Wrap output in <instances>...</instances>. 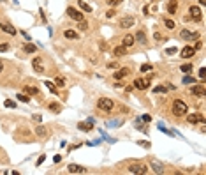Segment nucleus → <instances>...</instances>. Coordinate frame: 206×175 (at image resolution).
I'll return each mask as SVG.
<instances>
[{"instance_id":"nucleus-11","label":"nucleus","mask_w":206,"mask_h":175,"mask_svg":"<svg viewBox=\"0 0 206 175\" xmlns=\"http://www.w3.org/2000/svg\"><path fill=\"white\" fill-rule=\"evenodd\" d=\"M120 27L122 28H130V27H134V18L132 16H125L120 20Z\"/></svg>"},{"instance_id":"nucleus-16","label":"nucleus","mask_w":206,"mask_h":175,"mask_svg":"<svg viewBox=\"0 0 206 175\" xmlns=\"http://www.w3.org/2000/svg\"><path fill=\"white\" fill-rule=\"evenodd\" d=\"M0 28H2V32L11 34V35H14V34H16V28L12 27V25H9V23H2V25H0Z\"/></svg>"},{"instance_id":"nucleus-9","label":"nucleus","mask_w":206,"mask_h":175,"mask_svg":"<svg viewBox=\"0 0 206 175\" xmlns=\"http://www.w3.org/2000/svg\"><path fill=\"white\" fill-rule=\"evenodd\" d=\"M180 37L183 39V41H194V39H197L199 35H197L195 32H189L187 28H183V30L180 32Z\"/></svg>"},{"instance_id":"nucleus-6","label":"nucleus","mask_w":206,"mask_h":175,"mask_svg":"<svg viewBox=\"0 0 206 175\" xmlns=\"http://www.w3.org/2000/svg\"><path fill=\"white\" fill-rule=\"evenodd\" d=\"M150 168H152L153 173H159V175H162L166 170H164V164L160 163V161H157V159H152L150 161Z\"/></svg>"},{"instance_id":"nucleus-52","label":"nucleus","mask_w":206,"mask_h":175,"mask_svg":"<svg viewBox=\"0 0 206 175\" xmlns=\"http://www.w3.org/2000/svg\"><path fill=\"white\" fill-rule=\"evenodd\" d=\"M2 71H4V62L0 60V74H2Z\"/></svg>"},{"instance_id":"nucleus-31","label":"nucleus","mask_w":206,"mask_h":175,"mask_svg":"<svg viewBox=\"0 0 206 175\" xmlns=\"http://www.w3.org/2000/svg\"><path fill=\"white\" fill-rule=\"evenodd\" d=\"M16 97H18V101H21V103H30V97H28L27 94H18Z\"/></svg>"},{"instance_id":"nucleus-39","label":"nucleus","mask_w":206,"mask_h":175,"mask_svg":"<svg viewBox=\"0 0 206 175\" xmlns=\"http://www.w3.org/2000/svg\"><path fill=\"white\" fill-rule=\"evenodd\" d=\"M4 106H6V108H14V106H16V103H14V101H11V99H7L6 103H4Z\"/></svg>"},{"instance_id":"nucleus-50","label":"nucleus","mask_w":206,"mask_h":175,"mask_svg":"<svg viewBox=\"0 0 206 175\" xmlns=\"http://www.w3.org/2000/svg\"><path fill=\"white\" fill-rule=\"evenodd\" d=\"M41 119H43V117H41V115H34V121H37V122H41Z\"/></svg>"},{"instance_id":"nucleus-34","label":"nucleus","mask_w":206,"mask_h":175,"mask_svg":"<svg viewBox=\"0 0 206 175\" xmlns=\"http://www.w3.org/2000/svg\"><path fill=\"white\" fill-rule=\"evenodd\" d=\"M180 69H181V73H185V74H189V73L192 71V69H194V67L190 66V64H185V66H181Z\"/></svg>"},{"instance_id":"nucleus-37","label":"nucleus","mask_w":206,"mask_h":175,"mask_svg":"<svg viewBox=\"0 0 206 175\" xmlns=\"http://www.w3.org/2000/svg\"><path fill=\"white\" fill-rule=\"evenodd\" d=\"M166 27H168V30H174V27H176V25H174L173 20H166Z\"/></svg>"},{"instance_id":"nucleus-45","label":"nucleus","mask_w":206,"mask_h":175,"mask_svg":"<svg viewBox=\"0 0 206 175\" xmlns=\"http://www.w3.org/2000/svg\"><path fill=\"white\" fill-rule=\"evenodd\" d=\"M44 159H46V156L43 154V156H41V158L37 159V163H35V164H37V166H39V164H43V163H44Z\"/></svg>"},{"instance_id":"nucleus-51","label":"nucleus","mask_w":206,"mask_h":175,"mask_svg":"<svg viewBox=\"0 0 206 175\" xmlns=\"http://www.w3.org/2000/svg\"><path fill=\"white\" fill-rule=\"evenodd\" d=\"M199 48H203V43H201V41H199L197 44H195V48H194V50H199Z\"/></svg>"},{"instance_id":"nucleus-43","label":"nucleus","mask_w":206,"mask_h":175,"mask_svg":"<svg viewBox=\"0 0 206 175\" xmlns=\"http://www.w3.org/2000/svg\"><path fill=\"white\" fill-rule=\"evenodd\" d=\"M176 51H178L176 48H168V50H166V53H168V55H174Z\"/></svg>"},{"instance_id":"nucleus-33","label":"nucleus","mask_w":206,"mask_h":175,"mask_svg":"<svg viewBox=\"0 0 206 175\" xmlns=\"http://www.w3.org/2000/svg\"><path fill=\"white\" fill-rule=\"evenodd\" d=\"M141 119H136V122H134V124H136V129H139V131H143V133H146V129H145V127H143V124H141Z\"/></svg>"},{"instance_id":"nucleus-35","label":"nucleus","mask_w":206,"mask_h":175,"mask_svg":"<svg viewBox=\"0 0 206 175\" xmlns=\"http://www.w3.org/2000/svg\"><path fill=\"white\" fill-rule=\"evenodd\" d=\"M153 92L155 94H166V87H164V85H157V87L153 88Z\"/></svg>"},{"instance_id":"nucleus-1","label":"nucleus","mask_w":206,"mask_h":175,"mask_svg":"<svg viewBox=\"0 0 206 175\" xmlns=\"http://www.w3.org/2000/svg\"><path fill=\"white\" fill-rule=\"evenodd\" d=\"M187 111H189V106H187L185 101H181V99L173 101V115H176V117H183V115H187Z\"/></svg>"},{"instance_id":"nucleus-17","label":"nucleus","mask_w":206,"mask_h":175,"mask_svg":"<svg viewBox=\"0 0 206 175\" xmlns=\"http://www.w3.org/2000/svg\"><path fill=\"white\" fill-rule=\"evenodd\" d=\"M129 69H127V67H122V69H118V71L114 73L113 76H114V80H122V78H125L127 76V74H129Z\"/></svg>"},{"instance_id":"nucleus-25","label":"nucleus","mask_w":206,"mask_h":175,"mask_svg":"<svg viewBox=\"0 0 206 175\" xmlns=\"http://www.w3.org/2000/svg\"><path fill=\"white\" fill-rule=\"evenodd\" d=\"M78 6H79V9H81V11H85V12H92V7L88 6L87 2H81V0H78Z\"/></svg>"},{"instance_id":"nucleus-5","label":"nucleus","mask_w":206,"mask_h":175,"mask_svg":"<svg viewBox=\"0 0 206 175\" xmlns=\"http://www.w3.org/2000/svg\"><path fill=\"white\" fill-rule=\"evenodd\" d=\"M67 16L72 18V20H76V21H81V20H85L83 12H79L76 7H67Z\"/></svg>"},{"instance_id":"nucleus-53","label":"nucleus","mask_w":206,"mask_h":175,"mask_svg":"<svg viewBox=\"0 0 206 175\" xmlns=\"http://www.w3.org/2000/svg\"><path fill=\"white\" fill-rule=\"evenodd\" d=\"M199 4L201 6H206V0H199Z\"/></svg>"},{"instance_id":"nucleus-13","label":"nucleus","mask_w":206,"mask_h":175,"mask_svg":"<svg viewBox=\"0 0 206 175\" xmlns=\"http://www.w3.org/2000/svg\"><path fill=\"white\" fill-rule=\"evenodd\" d=\"M41 62H43V59H41V57H35V59H34V62H32L34 71L39 73V74H41V73L44 71V67H43V64H41Z\"/></svg>"},{"instance_id":"nucleus-32","label":"nucleus","mask_w":206,"mask_h":175,"mask_svg":"<svg viewBox=\"0 0 206 175\" xmlns=\"http://www.w3.org/2000/svg\"><path fill=\"white\" fill-rule=\"evenodd\" d=\"M181 83H185V85H192V83H197V82H195V78H192V76H185L183 80H181Z\"/></svg>"},{"instance_id":"nucleus-7","label":"nucleus","mask_w":206,"mask_h":175,"mask_svg":"<svg viewBox=\"0 0 206 175\" xmlns=\"http://www.w3.org/2000/svg\"><path fill=\"white\" fill-rule=\"evenodd\" d=\"M189 12H190V18H192L194 21H201V18H203V14H201V9H199L197 6H190Z\"/></svg>"},{"instance_id":"nucleus-41","label":"nucleus","mask_w":206,"mask_h":175,"mask_svg":"<svg viewBox=\"0 0 206 175\" xmlns=\"http://www.w3.org/2000/svg\"><path fill=\"white\" fill-rule=\"evenodd\" d=\"M199 78H201V80H204V78H206V67H201V69H199Z\"/></svg>"},{"instance_id":"nucleus-29","label":"nucleus","mask_w":206,"mask_h":175,"mask_svg":"<svg viewBox=\"0 0 206 175\" xmlns=\"http://www.w3.org/2000/svg\"><path fill=\"white\" fill-rule=\"evenodd\" d=\"M44 85H46V87H48L53 94H58V90H56V85H55L53 82H44Z\"/></svg>"},{"instance_id":"nucleus-3","label":"nucleus","mask_w":206,"mask_h":175,"mask_svg":"<svg viewBox=\"0 0 206 175\" xmlns=\"http://www.w3.org/2000/svg\"><path fill=\"white\" fill-rule=\"evenodd\" d=\"M150 83H152V78H137V80H134L132 87L137 88V90H146L150 87Z\"/></svg>"},{"instance_id":"nucleus-23","label":"nucleus","mask_w":206,"mask_h":175,"mask_svg":"<svg viewBox=\"0 0 206 175\" xmlns=\"http://www.w3.org/2000/svg\"><path fill=\"white\" fill-rule=\"evenodd\" d=\"M25 92L32 94V96H39V97H41V92H39L37 87H30V85H28V87H25Z\"/></svg>"},{"instance_id":"nucleus-38","label":"nucleus","mask_w":206,"mask_h":175,"mask_svg":"<svg viewBox=\"0 0 206 175\" xmlns=\"http://www.w3.org/2000/svg\"><path fill=\"white\" fill-rule=\"evenodd\" d=\"M152 69H153V67L150 66V64H143V66H141V69H139V71H141V73H148V71H152Z\"/></svg>"},{"instance_id":"nucleus-40","label":"nucleus","mask_w":206,"mask_h":175,"mask_svg":"<svg viewBox=\"0 0 206 175\" xmlns=\"http://www.w3.org/2000/svg\"><path fill=\"white\" fill-rule=\"evenodd\" d=\"M78 27L81 28V30H87V28H88V23L85 21V20H81V21H79V25H78Z\"/></svg>"},{"instance_id":"nucleus-46","label":"nucleus","mask_w":206,"mask_h":175,"mask_svg":"<svg viewBox=\"0 0 206 175\" xmlns=\"http://www.w3.org/2000/svg\"><path fill=\"white\" fill-rule=\"evenodd\" d=\"M113 16H114V11L113 9H109V11L106 12V18H113Z\"/></svg>"},{"instance_id":"nucleus-22","label":"nucleus","mask_w":206,"mask_h":175,"mask_svg":"<svg viewBox=\"0 0 206 175\" xmlns=\"http://www.w3.org/2000/svg\"><path fill=\"white\" fill-rule=\"evenodd\" d=\"M64 37L65 39H78L79 35H78V32H74V30H64Z\"/></svg>"},{"instance_id":"nucleus-15","label":"nucleus","mask_w":206,"mask_h":175,"mask_svg":"<svg viewBox=\"0 0 206 175\" xmlns=\"http://www.w3.org/2000/svg\"><path fill=\"white\" fill-rule=\"evenodd\" d=\"M79 129H81V131H92L93 129V119H90V121H87V122H79Z\"/></svg>"},{"instance_id":"nucleus-28","label":"nucleus","mask_w":206,"mask_h":175,"mask_svg":"<svg viewBox=\"0 0 206 175\" xmlns=\"http://www.w3.org/2000/svg\"><path fill=\"white\" fill-rule=\"evenodd\" d=\"M25 51H27V53H35L37 48H35L32 43H27V44H25Z\"/></svg>"},{"instance_id":"nucleus-21","label":"nucleus","mask_w":206,"mask_h":175,"mask_svg":"<svg viewBox=\"0 0 206 175\" xmlns=\"http://www.w3.org/2000/svg\"><path fill=\"white\" fill-rule=\"evenodd\" d=\"M134 43H136L134 35H130V34H127V35L123 37V46H125V48H129V46H132Z\"/></svg>"},{"instance_id":"nucleus-19","label":"nucleus","mask_w":206,"mask_h":175,"mask_svg":"<svg viewBox=\"0 0 206 175\" xmlns=\"http://www.w3.org/2000/svg\"><path fill=\"white\" fill-rule=\"evenodd\" d=\"M35 135H37L39 138H46L48 136V129L44 126H35Z\"/></svg>"},{"instance_id":"nucleus-12","label":"nucleus","mask_w":206,"mask_h":175,"mask_svg":"<svg viewBox=\"0 0 206 175\" xmlns=\"http://www.w3.org/2000/svg\"><path fill=\"white\" fill-rule=\"evenodd\" d=\"M180 55H181L183 59H190V57H194L195 55V50L192 48V46H185V48L180 51Z\"/></svg>"},{"instance_id":"nucleus-10","label":"nucleus","mask_w":206,"mask_h":175,"mask_svg":"<svg viewBox=\"0 0 206 175\" xmlns=\"http://www.w3.org/2000/svg\"><path fill=\"white\" fill-rule=\"evenodd\" d=\"M192 94H194V96H197V97H204V96H206L204 85H203V83H197V85H194V87H192Z\"/></svg>"},{"instance_id":"nucleus-36","label":"nucleus","mask_w":206,"mask_h":175,"mask_svg":"<svg viewBox=\"0 0 206 175\" xmlns=\"http://www.w3.org/2000/svg\"><path fill=\"white\" fill-rule=\"evenodd\" d=\"M108 2V6H111V7H114V6H120L123 0H106Z\"/></svg>"},{"instance_id":"nucleus-14","label":"nucleus","mask_w":206,"mask_h":175,"mask_svg":"<svg viewBox=\"0 0 206 175\" xmlns=\"http://www.w3.org/2000/svg\"><path fill=\"white\" fill-rule=\"evenodd\" d=\"M67 172H69V173H85L87 170L83 168V166H79V164H69V166H67Z\"/></svg>"},{"instance_id":"nucleus-24","label":"nucleus","mask_w":206,"mask_h":175,"mask_svg":"<svg viewBox=\"0 0 206 175\" xmlns=\"http://www.w3.org/2000/svg\"><path fill=\"white\" fill-rule=\"evenodd\" d=\"M120 126H122V121H120V119H113V121L106 122V127H120Z\"/></svg>"},{"instance_id":"nucleus-49","label":"nucleus","mask_w":206,"mask_h":175,"mask_svg":"<svg viewBox=\"0 0 206 175\" xmlns=\"http://www.w3.org/2000/svg\"><path fill=\"white\" fill-rule=\"evenodd\" d=\"M53 161H55V163H60V161H62V158H60V156H55Z\"/></svg>"},{"instance_id":"nucleus-47","label":"nucleus","mask_w":206,"mask_h":175,"mask_svg":"<svg viewBox=\"0 0 206 175\" xmlns=\"http://www.w3.org/2000/svg\"><path fill=\"white\" fill-rule=\"evenodd\" d=\"M137 143H139V145H143L145 149H148V147H150V143H148V142H137Z\"/></svg>"},{"instance_id":"nucleus-20","label":"nucleus","mask_w":206,"mask_h":175,"mask_svg":"<svg viewBox=\"0 0 206 175\" xmlns=\"http://www.w3.org/2000/svg\"><path fill=\"white\" fill-rule=\"evenodd\" d=\"M134 39H136V41H137L139 44H146V34L143 32V30H139V32L136 34Z\"/></svg>"},{"instance_id":"nucleus-4","label":"nucleus","mask_w":206,"mask_h":175,"mask_svg":"<svg viewBox=\"0 0 206 175\" xmlns=\"http://www.w3.org/2000/svg\"><path fill=\"white\" fill-rule=\"evenodd\" d=\"M129 172H130V173H139V175H143V173H148V168L145 166V164H141V163H132L129 166Z\"/></svg>"},{"instance_id":"nucleus-2","label":"nucleus","mask_w":206,"mask_h":175,"mask_svg":"<svg viewBox=\"0 0 206 175\" xmlns=\"http://www.w3.org/2000/svg\"><path fill=\"white\" fill-rule=\"evenodd\" d=\"M113 106H114L113 99H109V97H101L97 101V108L102 110V111H111V110H113Z\"/></svg>"},{"instance_id":"nucleus-30","label":"nucleus","mask_w":206,"mask_h":175,"mask_svg":"<svg viewBox=\"0 0 206 175\" xmlns=\"http://www.w3.org/2000/svg\"><path fill=\"white\" fill-rule=\"evenodd\" d=\"M55 83H56L58 87H65V83H67V82H65L64 76H56V78H55Z\"/></svg>"},{"instance_id":"nucleus-27","label":"nucleus","mask_w":206,"mask_h":175,"mask_svg":"<svg viewBox=\"0 0 206 175\" xmlns=\"http://www.w3.org/2000/svg\"><path fill=\"white\" fill-rule=\"evenodd\" d=\"M125 51H127V48H125L123 44H122V46H118V48H114V55H116V57H123Z\"/></svg>"},{"instance_id":"nucleus-42","label":"nucleus","mask_w":206,"mask_h":175,"mask_svg":"<svg viewBox=\"0 0 206 175\" xmlns=\"http://www.w3.org/2000/svg\"><path fill=\"white\" fill-rule=\"evenodd\" d=\"M7 50H9V44H7V43L0 44V51H7Z\"/></svg>"},{"instance_id":"nucleus-26","label":"nucleus","mask_w":206,"mask_h":175,"mask_svg":"<svg viewBox=\"0 0 206 175\" xmlns=\"http://www.w3.org/2000/svg\"><path fill=\"white\" fill-rule=\"evenodd\" d=\"M49 110L53 111V113H60L62 111V106L58 103H49Z\"/></svg>"},{"instance_id":"nucleus-18","label":"nucleus","mask_w":206,"mask_h":175,"mask_svg":"<svg viewBox=\"0 0 206 175\" xmlns=\"http://www.w3.org/2000/svg\"><path fill=\"white\" fill-rule=\"evenodd\" d=\"M176 9H178V0H169L168 12H169V14H176Z\"/></svg>"},{"instance_id":"nucleus-44","label":"nucleus","mask_w":206,"mask_h":175,"mask_svg":"<svg viewBox=\"0 0 206 175\" xmlns=\"http://www.w3.org/2000/svg\"><path fill=\"white\" fill-rule=\"evenodd\" d=\"M141 121H143V122H152V117H150V115H143Z\"/></svg>"},{"instance_id":"nucleus-48","label":"nucleus","mask_w":206,"mask_h":175,"mask_svg":"<svg viewBox=\"0 0 206 175\" xmlns=\"http://www.w3.org/2000/svg\"><path fill=\"white\" fill-rule=\"evenodd\" d=\"M153 37L157 39V41H160V39H162V35H160V34H159V32H155V34H153Z\"/></svg>"},{"instance_id":"nucleus-8","label":"nucleus","mask_w":206,"mask_h":175,"mask_svg":"<svg viewBox=\"0 0 206 175\" xmlns=\"http://www.w3.org/2000/svg\"><path fill=\"white\" fill-rule=\"evenodd\" d=\"M187 122H189V124H197V122H203V124H204V117L201 113H190V115H187Z\"/></svg>"}]
</instances>
